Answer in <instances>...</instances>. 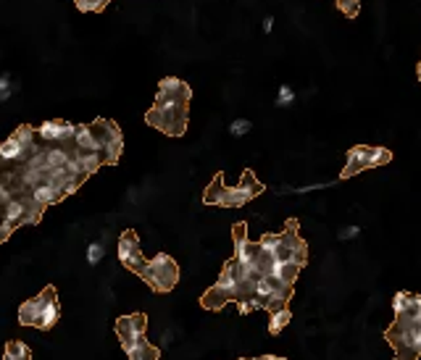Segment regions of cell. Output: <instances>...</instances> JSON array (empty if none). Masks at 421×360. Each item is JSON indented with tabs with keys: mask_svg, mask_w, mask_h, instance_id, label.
I'll use <instances>...</instances> for the list:
<instances>
[{
	"mask_svg": "<svg viewBox=\"0 0 421 360\" xmlns=\"http://www.w3.org/2000/svg\"><path fill=\"white\" fill-rule=\"evenodd\" d=\"M190 98H193V89L184 87L179 92H163L158 89L156 95V106L148 110L145 121L161 129L163 134H172V137H179L187 129V106H190Z\"/></svg>",
	"mask_w": 421,
	"mask_h": 360,
	"instance_id": "1",
	"label": "cell"
},
{
	"mask_svg": "<svg viewBox=\"0 0 421 360\" xmlns=\"http://www.w3.org/2000/svg\"><path fill=\"white\" fill-rule=\"evenodd\" d=\"M242 295H248V292H245V284L240 282L237 263L232 258L229 263H224V268L219 273L216 284L205 292L200 303H203V308H208V310H221L229 300H240Z\"/></svg>",
	"mask_w": 421,
	"mask_h": 360,
	"instance_id": "2",
	"label": "cell"
},
{
	"mask_svg": "<svg viewBox=\"0 0 421 360\" xmlns=\"http://www.w3.org/2000/svg\"><path fill=\"white\" fill-rule=\"evenodd\" d=\"M140 276L145 282L151 284L153 292H172L177 282H179V268H177V263H174L172 255H156L151 261H145V266L140 268Z\"/></svg>",
	"mask_w": 421,
	"mask_h": 360,
	"instance_id": "3",
	"label": "cell"
},
{
	"mask_svg": "<svg viewBox=\"0 0 421 360\" xmlns=\"http://www.w3.org/2000/svg\"><path fill=\"white\" fill-rule=\"evenodd\" d=\"M261 189H263V187L256 182V176L250 174V171H245L237 187H224V192H221V197H219L216 206L240 208V206H245L248 200H253L256 195H261Z\"/></svg>",
	"mask_w": 421,
	"mask_h": 360,
	"instance_id": "4",
	"label": "cell"
},
{
	"mask_svg": "<svg viewBox=\"0 0 421 360\" xmlns=\"http://www.w3.org/2000/svg\"><path fill=\"white\" fill-rule=\"evenodd\" d=\"M274 261H282V263H295V266H301L305 263V242L298 237V231H295V224L287 226V231H282V240H279V247L274 252Z\"/></svg>",
	"mask_w": 421,
	"mask_h": 360,
	"instance_id": "5",
	"label": "cell"
},
{
	"mask_svg": "<svg viewBox=\"0 0 421 360\" xmlns=\"http://www.w3.org/2000/svg\"><path fill=\"white\" fill-rule=\"evenodd\" d=\"M119 261L121 266H127L130 271L140 273V268L145 266V255H142L140 240L134 231H124L119 240Z\"/></svg>",
	"mask_w": 421,
	"mask_h": 360,
	"instance_id": "6",
	"label": "cell"
},
{
	"mask_svg": "<svg viewBox=\"0 0 421 360\" xmlns=\"http://www.w3.org/2000/svg\"><path fill=\"white\" fill-rule=\"evenodd\" d=\"M145 326H148V318L142 313H132V316H124L116 321V334H119V342H134V339L145 337Z\"/></svg>",
	"mask_w": 421,
	"mask_h": 360,
	"instance_id": "7",
	"label": "cell"
},
{
	"mask_svg": "<svg viewBox=\"0 0 421 360\" xmlns=\"http://www.w3.org/2000/svg\"><path fill=\"white\" fill-rule=\"evenodd\" d=\"M37 131H40V137H43L45 142H71L74 140L76 127L69 124V121H45Z\"/></svg>",
	"mask_w": 421,
	"mask_h": 360,
	"instance_id": "8",
	"label": "cell"
},
{
	"mask_svg": "<svg viewBox=\"0 0 421 360\" xmlns=\"http://www.w3.org/2000/svg\"><path fill=\"white\" fill-rule=\"evenodd\" d=\"M58 316H61V308H58V297H55V289L53 287H48L45 289V305H43V313H40V321H37V329H53L58 324Z\"/></svg>",
	"mask_w": 421,
	"mask_h": 360,
	"instance_id": "9",
	"label": "cell"
},
{
	"mask_svg": "<svg viewBox=\"0 0 421 360\" xmlns=\"http://www.w3.org/2000/svg\"><path fill=\"white\" fill-rule=\"evenodd\" d=\"M298 271H301V266H295V263L271 261L266 276H269V279H274V282L279 284V287H287V289H292V284H295V279H298Z\"/></svg>",
	"mask_w": 421,
	"mask_h": 360,
	"instance_id": "10",
	"label": "cell"
},
{
	"mask_svg": "<svg viewBox=\"0 0 421 360\" xmlns=\"http://www.w3.org/2000/svg\"><path fill=\"white\" fill-rule=\"evenodd\" d=\"M90 127H92V131H95V137H97V145H100V150H103L106 145H113V142H124V140H121L119 127H116L113 121L97 119L95 124H90Z\"/></svg>",
	"mask_w": 421,
	"mask_h": 360,
	"instance_id": "11",
	"label": "cell"
},
{
	"mask_svg": "<svg viewBox=\"0 0 421 360\" xmlns=\"http://www.w3.org/2000/svg\"><path fill=\"white\" fill-rule=\"evenodd\" d=\"M43 305H45V292L32 297V300H27V303L19 308V324H22V326H37L40 313H43Z\"/></svg>",
	"mask_w": 421,
	"mask_h": 360,
	"instance_id": "12",
	"label": "cell"
},
{
	"mask_svg": "<svg viewBox=\"0 0 421 360\" xmlns=\"http://www.w3.org/2000/svg\"><path fill=\"white\" fill-rule=\"evenodd\" d=\"M130 360H158V350L148 345V339H134V342H124L121 345Z\"/></svg>",
	"mask_w": 421,
	"mask_h": 360,
	"instance_id": "13",
	"label": "cell"
},
{
	"mask_svg": "<svg viewBox=\"0 0 421 360\" xmlns=\"http://www.w3.org/2000/svg\"><path fill=\"white\" fill-rule=\"evenodd\" d=\"M76 145V150H82V153H100V145H97V137L95 131H92V127L90 124H82V127H76L74 131V140H71Z\"/></svg>",
	"mask_w": 421,
	"mask_h": 360,
	"instance_id": "14",
	"label": "cell"
},
{
	"mask_svg": "<svg viewBox=\"0 0 421 360\" xmlns=\"http://www.w3.org/2000/svg\"><path fill=\"white\" fill-rule=\"evenodd\" d=\"M361 171H366V145H356L347 150V161H345V171L343 176H356Z\"/></svg>",
	"mask_w": 421,
	"mask_h": 360,
	"instance_id": "15",
	"label": "cell"
},
{
	"mask_svg": "<svg viewBox=\"0 0 421 360\" xmlns=\"http://www.w3.org/2000/svg\"><path fill=\"white\" fill-rule=\"evenodd\" d=\"M32 197L40 203V206H53V203H58L61 197H64V192L58 189L55 185H48V182H43V185L32 187Z\"/></svg>",
	"mask_w": 421,
	"mask_h": 360,
	"instance_id": "16",
	"label": "cell"
},
{
	"mask_svg": "<svg viewBox=\"0 0 421 360\" xmlns=\"http://www.w3.org/2000/svg\"><path fill=\"white\" fill-rule=\"evenodd\" d=\"M0 158H3V161H24V158H29V153L24 150L22 142L11 134L6 142H0Z\"/></svg>",
	"mask_w": 421,
	"mask_h": 360,
	"instance_id": "17",
	"label": "cell"
},
{
	"mask_svg": "<svg viewBox=\"0 0 421 360\" xmlns=\"http://www.w3.org/2000/svg\"><path fill=\"white\" fill-rule=\"evenodd\" d=\"M389 150L387 147H379V145H366V168H377V166H385L389 164Z\"/></svg>",
	"mask_w": 421,
	"mask_h": 360,
	"instance_id": "18",
	"label": "cell"
},
{
	"mask_svg": "<svg viewBox=\"0 0 421 360\" xmlns=\"http://www.w3.org/2000/svg\"><path fill=\"white\" fill-rule=\"evenodd\" d=\"M76 155H79V166H82V174L90 176V174H95L97 168L103 166V155L100 153H82V150H76Z\"/></svg>",
	"mask_w": 421,
	"mask_h": 360,
	"instance_id": "19",
	"label": "cell"
},
{
	"mask_svg": "<svg viewBox=\"0 0 421 360\" xmlns=\"http://www.w3.org/2000/svg\"><path fill=\"white\" fill-rule=\"evenodd\" d=\"M24 210H27L24 200H8V203H6V210H3V221H8V224L16 226V224H22Z\"/></svg>",
	"mask_w": 421,
	"mask_h": 360,
	"instance_id": "20",
	"label": "cell"
},
{
	"mask_svg": "<svg viewBox=\"0 0 421 360\" xmlns=\"http://www.w3.org/2000/svg\"><path fill=\"white\" fill-rule=\"evenodd\" d=\"M43 155H45V166H48V168H64L71 153L64 150V147H48Z\"/></svg>",
	"mask_w": 421,
	"mask_h": 360,
	"instance_id": "21",
	"label": "cell"
},
{
	"mask_svg": "<svg viewBox=\"0 0 421 360\" xmlns=\"http://www.w3.org/2000/svg\"><path fill=\"white\" fill-rule=\"evenodd\" d=\"M292 313L287 308H277V310H271V321H269V331L271 334H279L282 329L290 324Z\"/></svg>",
	"mask_w": 421,
	"mask_h": 360,
	"instance_id": "22",
	"label": "cell"
},
{
	"mask_svg": "<svg viewBox=\"0 0 421 360\" xmlns=\"http://www.w3.org/2000/svg\"><path fill=\"white\" fill-rule=\"evenodd\" d=\"M3 360H29V347L24 342H8Z\"/></svg>",
	"mask_w": 421,
	"mask_h": 360,
	"instance_id": "23",
	"label": "cell"
},
{
	"mask_svg": "<svg viewBox=\"0 0 421 360\" xmlns=\"http://www.w3.org/2000/svg\"><path fill=\"white\" fill-rule=\"evenodd\" d=\"M24 206H27V210H24V219H22V224H37L40 221V216H43V208L45 206H40L34 197H29V200H24Z\"/></svg>",
	"mask_w": 421,
	"mask_h": 360,
	"instance_id": "24",
	"label": "cell"
},
{
	"mask_svg": "<svg viewBox=\"0 0 421 360\" xmlns=\"http://www.w3.org/2000/svg\"><path fill=\"white\" fill-rule=\"evenodd\" d=\"M279 240H282V234H263V237L258 240L261 252H266V255L274 258V252H277V247H279Z\"/></svg>",
	"mask_w": 421,
	"mask_h": 360,
	"instance_id": "25",
	"label": "cell"
},
{
	"mask_svg": "<svg viewBox=\"0 0 421 360\" xmlns=\"http://www.w3.org/2000/svg\"><path fill=\"white\" fill-rule=\"evenodd\" d=\"M237 303H240V313H242V316H248V313H253V310H261V308H263V303H261L258 297L250 295V292L240 297Z\"/></svg>",
	"mask_w": 421,
	"mask_h": 360,
	"instance_id": "26",
	"label": "cell"
},
{
	"mask_svg": "<svg viewBox=\"0 0 421 360\" xmlns=\"http://www.w3.org/2000/svg\"><path fill=\"white\" fill-rule=\"evenodd\" d=\"M221 192H224V187H221V176H216L214 182H211V187H208V192H205V203L208 206H216L219 203V197H221Z\"/></svg>",
	"mask_w": 421,
	"mask_h": 360,
	"instance_id": "27",
	"label": "cell"
},
{
	"mask_svg": "<svg viewBox=\"0 0 421 360\" xmlns=\"http://www.w3.org/2000/svg\"><path fill=\"white\" fill-rule=\"evenodd\" d=\"M410 305V292H398V295L392 297V313L395 316H403Z\"/></svg>",
	"mask_w": 421,
	"mask_h": 360,
	"instance_id": "28",
	"label": "cell"
},
{
	"mask_svg": "<svg viewBox=\"0 0 421 360\" xmlns=\"http://www.w3.org/2000/svg\"><path fill=\"white\" fill-rule=\"evenodd\" d=\"M250 129H253V124H250L248 119H235L229 124V134H232V137H245Z\"/></svg>",
	"mask_w": 421,
	"mask_h": 360,
	"instance_id": "29",
	"label": "cell"
},
{
	"mask_svg": "<svg viewBox=\"0 0 421 360\" xmlns=\"http://www.w3.org/2000/svg\"><path fill=\"white\" fill-rule=\"evenodd\" d=\"M103 255H106V247H103L100 242H92V245L87 247V263H90V266H97V263L103 261Z\"/></svg>",
	"mask_w": 421,
	"mask_h": 360,
	"instance_id": "30",
	"label": "cell"
},
{
	"mask_svg": "<svg viewBox=\"0 0 421 360\" xmlns=\"http://www.w3.org/2000/svg\"><path fill=\"white\" fill-rule=\"evenodd\" d=\"M184 87H187V85L177 77H163L161 82H158V89H163V92H179V89H184Z\"/></svg>",
	"mask_w": 421,
	"mask_h": 360,
	"instance_id": "31",
	"label": "cell"
},
{
	"mask_svg": "<svg viewBox=\"0 0 421 360\" xmlns=\"http://www.w3.org/2000/svg\"><path fill=\"white\" fill-rule=\"evenodd\" d=\"M337 8L345 13L347 19H353L358 13V8H361V3H358V0H337Z\"/></svg>",
	"mask_w": 421,
	"mask_h": 360,
	"instance_id": "32",
	"label": "cell"
},
{
	"mask_svg": "<svg viewBox=\"0 0 421 360\" xmlns=\"http://www.w3.org/2000/svg\"><path fill=\"white\" fill-rule=\"evenodd\" d=\"M292 100H295V92H292V89L287 87V85H282V87H279V95H277V106H282V108H284V106H290Z\"/></svg>",
	"mask_w": 421,
	"mask_h": 360,
	"instance_id": "33",
	"label": "cell"
},
{
	"mask_svg": "<svg viewBox=\"0 0 421 360\" xmlns=\"http://www.w3.org/2000/svg\"><path fill=\"white\" fill-rule=\"evenodd\" d=\"M358 234H361V229H358L356 224H353V226H345V229L340 231L337 237H340V240H343V242H347V240H356Z\"/></svg>",
	"mask_w": 421,
	"mask_h": 360,
	"instance_id": "34",
	"label": "cell"
},
{
	"mask_svg": "<svg viewBox=\"0 0 421 360\" xmlns=\"http://www.w3.org/2000/svg\"><path fill=\"white\" fill-rule=\"evenodd\" d=\"M8 89H11V77L6 74V77L0 79V100H6V98H8Z\"/></svg>",
	"mask_w": 421,
	"mask_h": 360,
	"instance_id": "35",
	"label": "cell"
},
{
	"mask_svg": "<svg viewBox=\"0 0 421 360\" xmlns=\"http://www.w3.org/2000/svg\"><path fill=\"white\" fill-rule=\"evenodd\" d=\"M13 231V224H8V221H0V242H6L8 237H11Z\"/></svg>",
	"mask_w": 421,
	"mask_h": 360,
	"instance_id": "36",
	"label": "cell"
},
{
	"mask_svg": "<svg viewBox=\"0 0 421 360\" xmlns=\"http://www.w3.org/2000/svg\"><path fill=\"white\" fill-rule=\"evenodd\" d=\"M8 200H11V189H6V187L0 185V203H3V206H6V203H8Z\"/></svg>",
	"mask_w": 421,
	"mask_h": 360,
	"instance_id": "37",
	"label": "cell"
},
{
	"mask_svg": "<svg viewBox=\"0 0 421 360\" xmlns=\"http://www.w3.org/2000/svg\"><path fill=\"white\" fill-rule=\"evenodd\" d=\"M271 22H274V19H266V22H263V32H271Z\"/></svg>",
	"mask_w": 421,
	"mask_h": 360,
	"instance_id": "38",
	"label": "cell"
},
{
	"mask_svg": "<svg viewBox=\"0 0 421 360\" xmlns=\"http://www.w3.org/2000/svg\"><path fill=\"white\" fill-rule=\"evenodd\" d=\"M419 82H421V61H419Z\"/></svg>",
	"mask_w": 421,
	"mask_h": 360,
	"instance_id": "39",
	"label": "cell"
},
{
	"mask_svg": "<svg viewBox=\"0 0 421 360\" xmlns=\"http://www.w3.org/2000/svg\"><path fill=\"white\" fill-rule=\"evenodd\" d=\"M250 360H266V355H263V358H250Z\"/></svg>",
	"mask_w": 421,
	"mask_h": 360,
	"instance_id": "40",
	"label": "cell"
}]
</instances>
